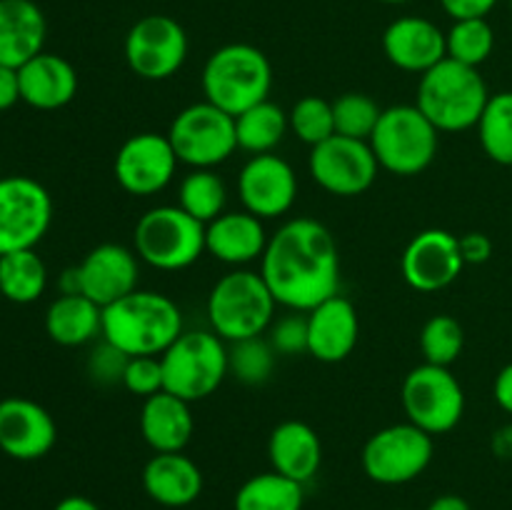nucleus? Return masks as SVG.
<instances>
[{"instance_id": "37998d69", "label": "nucleus", "mask_w": 512, "mask_h": 510, "mask_svg": "<svg viewBox=\"0 0 512 510\" xmlns=\"http://www.w3.org/2000/svg\"><path fill=\"white\" fill-rule=\"evenodd\" d=\"M440 5L453 20H465L488 18V13L498 5V0H440Z\"/></svg>"}, {"instance_id": "aec40b11", "label": "nucleus", "mask_w": 512, "mask_h": 510, "mask_svg": "<svg viewBox=\"0 0 512 510\" xmlns=\"http://www.w3.org/2000/svg\"><path fill=\"white\" fill-rule=\"evenodd\" d=\"M385 58L405 73H428L433 65L448 58L445 33L428 18L405 15L393 20L383 33Z\"/></svg>"}, {"instance_id": "6e6552de", "label": "nucleus", "mask_w": 512, "mask_h": 510, "mask_svg": "<svg viewBox=\"0 0 512 510\" xmlns=\"http://www.w3.org/2000/svg\"><path fill=\"white\" fill-rule=\"evenodd\" d=\"M133 250L150 268L185 270L205 253V225L180 205H158L135 223Z\"/></svg>"}, {"instance_id": "0eeeda50", "label": "nucleus", "mask_w": 512, "mask_h": 510, "mask_svg": "<svg viewBox=\"0 0 512 510\" xmlns=\"http://www.w3.org/2000/svg\"><path fill=\"white\" fill-rule=\"evenodd\" d=\"M168 393L195 403L213 395L223 385L228 368V348L213 330H183L160 355Z\"/></svg>"}, {"instance_id": "ddd939ff", "label": "nucleus", "mask_w": 512, "mask_h": 510, "mask_svg": "<svg viewBox=\"0 0 512 510\" xmlns=\"http://www.w3.org/2000/svg\"><path fill=\"white\" fill-rule=\"evenodd\" d=\"M188 58V33L170 15H145L125 35V63L143 80H168Z\"/></svg>"}, {"instance_id": "c85d7f7f", "label": "nucleus", "mask_w": 512, "mask_h": 510, "mask_svg": "<svg viewBox=\"0 0 512 510\" xmlns=\"http://www.w3.org/2000/svg\"><path fill=\"white\" fill-rule=\"evenodd\" d=\"M48 288V268L43 258L30 250H13L0 255V295L10 303H35Z\"/></svg>"}, {"instance_id": "c756f323", "label": "nucleus", "mask_w": 512, "mask_h": 510, "mask_svg": "<svg viewBox=\"0 0 512 510\" xmlns=\"http://www.w3.org/2000/svg\"><path fill=\"white\" fill-rule=\"evenodd\" d=\"M290 130L288 113L280 105L263 100L253 105L245 113L235 118V135H238V148L245 153L263 155L273 153L283 143L285 133Z\"/></svg>"}, {"instance_id": "a878e982", "label": "nucleus", "mask_w": 512, "mask_h": 510, "mask_svg": "<svg viewBox=\"0 0 512 510\" xmlns=\"http://www.w3.org/2000/svg\"><path fill=\"white\" fill-rule=\"evenodd\" d=\"M140 435L155 453H180L190 443L195 430L188 400L160 390L143 400L140 408Z\"/></svg>"}, {"instance_id": "09e8293b", "label": "nucleus", "mask_w": 512, "mask_h": 510, "mask_svg": "<svg viewBox=\"0 0 512 510\" xmlns=\"http://www.w3.org/2000/svg\"><path fill=\"white\" fill-rule=\"evenodd\" d=\"M53 510H100L98 503H93L85 495H68V498L60 500Z\"/></svg>"}, {"instance_id": "49530a36", "label": "nucleus", "mask_w": 512, "mask_h": 510, "mask_svg": "<svg viewBox=\"0 0 512 510\" xmlns=\"http://www.w3.org/2000/svg\"><path fill=\"white\" fill-rule=\"evenodd\" d=\"M490 445H493V453L500 460H512V420L508 425H503V428L495 430Z\"/></svg>"}, {"instance_id": "c9c22d12", "label": "nucleus", "mask_w": 512, "mask_h": 510, "mask_svg": "<svg viewBox=\"0 0 512 510\" xmlns=\"http://www.w3.org/2000/svg\"><path fill=\"white\" fill-rule=\"evenodd\" d=\"M463 345V325L453 315H433L420 330V353L430 365L450 368L463 353Z\"/></svg>"}, {"instance_id": "f03ea898", "label": "nucleus", "mask_w": 512, "mask_h": 510, "mask_svg": "<svg viewBox=\"0 0 512 510\" xmlns=\"http://www.w3.org/2000/svg\"><path fill=\"white\" fill-rule=\"evenodd\" d=\"M183 333V315L173 298L155 290H133L103 308V335L128 358L163 355Z\"/></svg>"}, {"instance_id": "4468645a", "label": "nucleus", "mask_w": 512, "mask_h": 510, "mask_svg": "<svg viewBox=\"0 0 512 510\" xmlns=\"http://www.w3.org/2000/svg\"><path fill=\"white\" fill-rule=\"evenodd\" d=\"M308 168L320 188L340 198H353L375 183L380 165L368 140L333 135L310 148Z\"/></svg>"}, {"instance_id": "20e7f679", "label": "nucleus", "mask_w": 512, "mask_h": 510, "mask_svg": "<svg viewBox=\"0 0 512 510\" xmlns=\"http://www.w3.org/2000/svg\"><path fill=\"white\" fill-rule=\"evenodd\" d=\"M270 88H273V65L268 55L255 45L228 43L205 60V100L233 118L268 100Z\"/></svg>"}, {"instance_id": "2f4dec72", "label": "nucleus", "mask_w": 512, "mask_h": 510, "mask_svg": "<svg viewBox=\"0 0 512 510\" xmlns=\"http://www.w3.org/2000/svg\"><path fill=\"white\" fill-rule=\"evenodd\" d=\"M178 205L195 220L208 225L225 213L228 188L213 168H193L180 180Z\"/></svg>"}, {"instance_id": "c03bdc74", "label": "nucleus", "mask_w": 512, "mask_h": 510, "mask_svg": "<svg viewBox=\"0 0 512 510\" xmlns=\"http://www.w3.org/2000/svg\"><path fill=\"white\" fill-rule=\"evenodd\" d=\"M20 100V78L18 68L0 65V113L10 110Z\"/></svg>"}, {"instance_id": "79ce46f5", "label": "nucleus", "mask_w": 512, "mask_h": 510, "mask_svg": "<svg viewBox=\"0 0 512 510\" xmlns=\"http://www.w3.org/2000/svg\"><path fill=\"white\" fill-rule=\"evenodd\" d=\"M465 265H483L493 255V240L485 233H465L458 238Z\"/></svg>"}, {"instance_id": "b1692460", "label": "nucleus", "mask_w": 512, "mask_h": 510, "mask_svg": "<svg viewBox=\"0 0 512 510\" xmlns=\"http://www.w3.org/2000/svg\"><path fill=\"white\" fill-rule=\"evenodd\" d=\"M20 100L35 110L65 108L78 93V73L73 65L55 53H38L18 68Z\"/></svg>"}, {"instance_id": "5701e85b", "label": "nucleus", "mask_w": 512, "mask_h": 510, "mask_svg": "<svg viewBox=\"0 0 512 510\" xmlns=\"http://www.w3.org/2000/svg\"><path fill=\"white\" fill-rule=\"evenodd\" d=\"M143 488L163 508H188L203 493V470L180 453H155L143 468Z\"/></svg>"}, {"instance_id": "cd10ccee", "label": "nucleus", "mask_w": 512, "mask_h": 510, "mask_svg": "<svg viewBox=\"0 0 512 510\" xmlns=\"http://www.w3.org/2000/svg\"><path fill=\"white\" fill-rule=\"evenodd\" d=\"M45 330L50 340L65 348L93 343L103 335V308L85 295L60 293L45 313Z\"/></svg>"}, {"instance_id": "a211bd4d", "label": "nucleus", "mask_w": 512, "mask_h": 510, "mask_svg": "<svg viewBox=\"0 0 512 510\" xmlns=\"http://www.w3.org/2000/svg\"><path fill=\"white\" fill-rule=\"evenodd\" d=\"M58 425L40 403L20 395L0 400V450L13 460H40L53 450Z\"/></svg>"}, {"instance_id": "4c0bfd02", "label": "nucleus", "mask_w": 512, "mask_h": 510, "mask_svg": "<svg viewBox=\"0 0 512 510\" xmlns=\"http://www.w3.org/2000/svg\"><path fill=\"white\" fill-rule=\"evenodd\" d=\"M288 120L290 130L303 143H308L310 148L325 143V140L335 135L333 103L325 98H318V95H305V98H300L288 113Z\"/></svg>"}, {"instance_id": "7c9ffc66", "label": "nucleus", "mask_w": 512, "mask_h": 510, "mask_svg": "<svg viewBox=\"0 0 512 510\" xmlns=\"http://www.w3.org/2000/svg\"><path fill=\"white\" fill-rule=\"evenodd\" d=\"M303 485L268 470L245 480L233 500V510H303Z\"/></svg>"}, {"instance_id": "9b49d317", "label": "nucleus", "mask_w": 512, "mask_h": 510, "mask_svg": "<svg viewBox=\"0 0 512 510\" xmlns=\"http://www.w3.org/2000/svg\"><path fill=\"white\" fill-rule=\"evenodd\" d=\"M433 453V435L413 423H395L370 435L363 448V470L378 485H403L428 470Z\"/></svg>"}, {"instance_id": "6ab92c4d", "label": "nucleus", "mask_w": 512, "mask_h": 510, "mask_svg": "<svg viewBox=\"0 0 512 510\" xmlns=\"http://www.w3.org/2000/svg\"><path fill=\"white\" fill-rule=\"evenodd\" d=\"M138 253L118 243H103L90 250L78 265L80 295L98 303L100 308L118 303L120 298L138 290Z\"/></svg>"}, {"instance_id": "f704fd0d", "label": "nucleus", "mask_w": 512, "mask_h": 510, "mask_svg": "<svg viewBox=\"0 0 512 510\" xmlns=\"http://www.w3.org/2000/svg\"><path fill=\"white\" fill-rule=\"evenodd\" d=\"M275 360H278V353L263 335L238 340V343H230L228 348L230 373L245 385H263L273 375Z\"/></svg>"}, {"instance_id": "7ed1b4c3", "label": "nucleus", "mask_w": 512, "mask_h": 510, "mask_svg": "<svg viewBox=\"0 0 512 510\" xmlns=\"http://www.w3.org/2000/svg\"><path fill=\"white\" fill-rule=\"evenodd\" d=\"M488 100V83L478 68L445 58L420 75L415 105L440 133H460L478 125Z\"/></svg>"}, {"instance_id": "ea45409f", "label": "nucleus", "mask_w": 512, "mask_h": 510, "mask_svg": "<svg viewBox=\"0 0 512 510\" xmlns=\"http://www.w3.org/2000/svg\"><path fill=\"white\" fill-rule=\"evenodd\" d=\"M128 355L123 350H118L115 345H110L108 340L93 348L88 358V375L93 378V383L98 385H123V373L125 365H128Z\"/></svg>"}, {"instance_id": "393cba45", "label": "nucleus", "mask_w": 512, "mask_h": 510, "mask_svg": "<svg viewBox=\"0 0 512 510\" xmlns=\"http://www.w3.org/2000/svg\"><path fill=\"white\" fill-rule=\"evenodd\" d=\"M48 20L33 0H0V65L23 68L43 53Z\"/></svg>"}, {"instance_id": "f8f14e48", "label": "nucleus", "mask_w": 512, "mask_h": 510, "mask_svg": "<svg viewBox=\"0 0 512 510\" xmlns=\"http://www.w3.org/2000/svg\"><path fill=\"white\" fill-rule=\"evenodd\" d=\"M53 198L28 175L0 178V255L30 250L48 235Z\"/></svg>"}, {"instance_id": "58836bf2", "label": "nucleus", "mask_w": 512, "mask_h": 510, "mask_svg": "<svg viewBox=\"0 0 512 510\" xmlns=\"http://www.w3.org/2000/svg\"><path fill=\"white\" fill-rule=\"evenodd\" d=\"M123 388L128 393L140 395L143 400L160 393L165 388L160 355H135V358H130L123 373Z\"/></svg>"}, {"instance_id": "e433bc0d", "label": "nucleus", "mask_w": 512, "mask_h": 510, "mask_svg": "<svg viewBox=\"0 0 512 510\" xmlns=\"http://www.w3.org/2000/svg\"><path fill=\"white\" fill-rule=\"evenodd\" d=\"M383 108L365 93H343L333 100L335 135L355 140H370Z\"/></svg>"}, {"instance_id": "a18cd8bd", "label": "nucleus", "mask_w": 512, "mask_h": 510, "mask_svg": "<svg viewBox=\"0 0 512 510\" xmlns=\"http://www.w3.org/2000/svg\"><path fill=\"white\" fill-rule=\"evenodd\" d=\"M493 395H495V403L500 405V410H505V413L512 415V363L505 365V368L495 375Z\"/></svg>"}, {"instance_id": "412c9836", "label": "nucleus", "mask_w": 512, "mask_h": 510, "mask_svg": "<svg viewBox=\"0 0 512 510\" xmlns=\"http://www.w3.org/2000/svg\"><path fill=\"white\" fill-rule=\"evenodd\" d=\"M358 310L343 295L308 310V353L320 363H340L358 345Z\"/></svg>"}, {"instance_id": "3c124183", "label": "nucleus", "mask_w": 512, "mask_h": 510, "mask_svg": "<svg viewBox=\"0 0 512 510\" xmlns=\"http://www.w3.org/2000/svg\"><path fill=\"white\" fill-rule=\"evenodd\" d=\"M510 10H512V0H510Z\"/></svg>"}, {"instance_id": "2eb2a0df", "label": "nucleus", "mask_w": 512, "mask_h": 510, "mask_svg": "<svg viewBox=\"0 0 512 510\" xmlns=\"http://www.w3.org/2000/svg\"><path fill=\"white\" fill-rule=\"evenodd\" d=\"M178 163L168 135L138 133L118 148L113 173L125 193L148 198L173 183Z\"/></svg>"}, {"instance_id": "a19ab883", "label": "nucleus", "mask_w": 512, "mask_h": 510, "mask_svg": "<svg viewBox=\"0 0 512 510\" xmlns=\"http://www.w3.org/2000/svg\"><path fill=\"white\" fill-rule=\"evenodd\" d=\"M270 343L278 355L308 353V315H285L270 328Z\"/></svg>"}, {"instance_id": "dca6fc26", "label": "nucleus", "mask_w": 512, "mask_h": 510, "mask_svg": "<svg viewBox=\"0 0 512 510\" xmlns=\"http://www.w3.org/2000/svg\"><path fill=\"white\" fill-rule=\"evenodd\" d=\"M238 195L243 210L260 220L280 218L298 198V175L280 155H253L238 175Z\"/></svg>"}, {"instance_id": "473e14b6", "label": "nucleus", "mask_w": 512, "mask_h": 510, "mask_svg": "<svg viewBox=\"0 0 512 510\" xmlns=\"http://www.w3.org/2000/svg\"><path fill=\"white\" fill-rule=\"evenodd\" d=\"M478 138L483 153L493 163L512 165V90L490 95L478 120Z\"/></svg>"}, {"instance_id": "1a4fd4ad", "label": "nucleus", "mask_w": 512, "mask_h": 510, "mask_svg": "<svg viewBox=\"0 0 512 510\" xmlns=\"http://www.w3.org/2000/svg\"><path fill=\"white\" fill-rule=\"evenodd\" d=\"M165 135L180 163L190 168H215L238 150L235 118L208 100L180 110Z\"/></svg>"}, {"instance_id": "f3484780", "label": "nucleus", "mask_w": 512, "mask_h": 510, "mask_svg": "<svg viewBox=\"0 0 512 510\" xmlns=\"http://www.w3.org/2000/svg\"><path fill=\"white\" fill-rule=\"evenodd\" d=\"M465 260L460 255L458 235L443 228H430L415 235L400 258V270L410 288L420 293H435L448 288L463 273Z\"/></svg>"}, {"instance_id": "de8ad7c7", "label": "nucleus", "mask_w": 512, "mask_h": 510, "mask_svg": "<svg viewBox=\"0 0 512 510\" xmlns=\"http://www.w3.org/2000/svg\"><path fill=\"white\" fill-rule=\"evenodd\" d=\"M428 510H473V508H470L468 500L460 498V495L445 493V495H438V498L428 505Z\"/></svg>"}, {"instance_id": "4be33fe9", "label": "nucleus", "mask_w": 512, "mask_h": 510, "mask_svg": "<svg viewBox=\"0 0 512 510\" xmlns=\"http://www.w3.org/2000/svg\"><path fill=\"white\" fill-rule=\"evenodd\" d=\"M268 230L258 215L248 210H225L205 225V250L225 265H243L263 258L268 248Z\"/></svg>"}, {"instance_id": "39448f33", "label": "nucleus", "mask_w": 512, "mask_h": 510, "mask_svg": "<svg viewBox=\"0 0 512 510\" xmlns=\"http://www.w3.org/2000/svg\"><path fill=\"white\" fill-rule=\"evenodd\" d=\"M275 298L255 270H230L208 295V323L225 343L258 338L273 325Z\"/></svg>"}, {"instance_id": "9d476101", "label": "nucleus", "mask_w": 512, "mask_h": 510, "mask_svg": "<svg viewBox=\"0 0 512 510\" xmlns=\"http://www.w3.org/2000/svg\"><path fill=\"white\" fill-rule=\"evenodd\" d=\"M403 410L408 423L435 435L450 433L463 420L465 393L460 380L443 365L423 363L403 380Z\"/></svg>"}, {"instance_id": "8fccbe9b", "label": "nucleus", "mask_w": 512, "mask_h": 510, "mask_svg": "<svg viewBox=\"0 0 512 510\" xmlns=\"http://www.w3.org/2000/svg\"><path fill=\"white\" fill-rule=\"evenodd\" d=\"M380 3H388V5H403V3H410V0H380Z\"/></svg>"}, {"instance_id": "f257e3e1", "label": "nucleus", "mask_w": 512, "mask_h": 510, "mask_svg": "<svg viewBox=\"0 0 512 510\" xmlns=\"http://www.w3.org/2000/svg\"><path fill=\"white\" fill-rule=\"evenodd\" d=\"M260 275L275 303L308 313L340 290V253L333 233L313 218H293L268 240Z\"/></svg>"}, {"instance_id": "423d86ee", "label": "nucleus", "mask_w": 512, "mask_h": 510, "mask_svg": "<svg viewBox=\"0 0 512 510\" xmlns=\"http://www.w3.org/2000/svg\"><path fill=\"white\" fill-rule=\"evenodd\" d=\"M368 143L380 168L410 178L430 168L438 155L440 130L418 105H393L383 110Z\"/></svg>"}, {"instance_id": "bb28decb", "label": "nucleus", "mask_w": 512, "mask_h": 510, "mask_svg": "<svg viewBox=\"0 0 512 510\" xmlns=\"http://www.w3.org/2000/svg\"><path fill=\"white\" fill-rule=\"evenodd\" d=\"M268 458L275 473L305 485L318 475L320 463H323V445L308 423L285 420L275 425L270 433Z\"/></svg>"}, {"instance_id": "72a5a7b5", "label": "nucleus", "mask_w": 512, "mask_h": 510, "mask_svg": "<svg viewBox=\"0 0 512 510\" xmlns=\"http://www.w3.org/2000/svg\"><path fill=\"white\" fill-rule=\"evenodd\" d=\"M445 48H448L450 60H458L470 68H480L493 55V25L488 23V18L453 20L450 30L445 33Z\"/></svg>"}]
</instances>
